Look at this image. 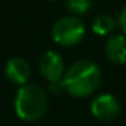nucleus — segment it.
<instances>
[{"label": "nucleus", "instance_id": "f257e3e1", "mask_svg": "<svg viewBox=\"0 0 126 126\" xmlns=\"http://www.w3.org/2000/svg\"><path fill=\"white\" fill-rule=\"evenodd\" d=\"M102 80L101 68L91 59H79L65 70L62 89L74 98H86L96 92Z\"/></svg>", "mask_w": 126, "mask_h": 126}, {"label": "nucleus", "instance_id": "f03ea898", "mask_svg": "<svg viewBox=\"0 0 126 126\" xmlns=\"http://www.w3.org/2000/svg\"><path fill=\"white\" fill-rule=\"evenodd\" d=\"M15 113L24 122H37L47 111V94L37 83L19 86L15 95Z\"/></svg>", "mask_w": 126, "mask_h": 126}, {"label": "nucleus", "instance_id": "7ed1b4c3", "mask_svg": "<svg viewBox=\"0 0 126 126\" xmlns=\"http://www.w3.org/2000/svg\"><path fill=\"white\" fill-rule=\"evenodd\" d=\"M52 40L64 47L79 45L86 36V25L79 16H62L52 27Z\"/></svg>", "mask_w": 126, "mask_h": 126}, {"label": "nucleus", "instance_id": "20e7f679", "mask_svg": "<svg viewBox=\"0 0 126 126\" xmlns=\"http://www.w3.org/2000/svg\"><path fill=\"white\" fill-rule=\"evenodd\" d=\"M39 71L49 83L61 82L65 74L64 59L55 50H46L39 58Z\"/></svg>", "mask_w": 126, "mask_h": 126}, {"label": "nucleus", "instance_id": "39448f33", "mask_svg": "<svg viewBox=\"0 0 126 126\" xmlns=\"http://www.w3.org/2000/svg\"><path fill=\"white\" fill-rule=\"evenodd\" d=\"M91 113L99 122H111L120 113V102L113 94H99L91 102Z\"/></svg>", "mask_w": 126, "mask_h": 126}, {"label": "nucleus", "instance_id": "423d86ee", "mask_svg": "<svg viewBox=\"0 0 126 126\" xmlns=\"http://www.w3.org/2000/svg\"><path fill=\"white\" fill-rule=\"evenodd\" d=\"M5 76L14 85L24 86L28 83V80L31 77V67L24 58L14 56L5 65Z\"/></svg>", "mask_w": 126, "mask_h": 126}, {"label": "nucleus", "instance_id": "0eeeda50", "mask_svg": "<svg viewBox=\"0 0 126 126\" xmlns=\"http://www.w3.org/2000/svg\"><path fill=\"white\" fill-rule=\"evenodd\" d=\"M105 58L114 65L126 64V36L125 34H111L104 45Z\"/></svg>", "mask_w": 126, "mask_h": 126}, {"label": "nucleus", "instance_id": "6e6552de", "mask_svg": "<svg viewBox=\"0 0 126 126\" xmlns=\"http://www.w3.org/2000/svg\"><path fill=\"white\" fill-rule=\"evenodd\" d=\"M116 28H117V18H113L111 15L107 14L98 15L92 21V31L101 37H110Z\"/></svg>", "mask_w": 126, "mask_h": 126}, {"label": "nucleus", "instance_id": "1a4fd4ad", "mask_svg": "<svg viewBox=\"0 0 126 126\" xmlns=\"http://www.w3.org/2000/svg\"><path fill=\"white\" fill-rule=\"evenodd\" d=\"M65 6L73 16H82L89 12L92 0H65Z\"/></svg>", "mask_w": 126, "mask_h": 126}, {"label": "nucleus", "instance_id": "9d476101", "mask_svg": "<svg viewBox=\"0 0 126 126\" xmlns=\"http://www.w3.org/2000/svg\"><path fill=\"white\" fill-rule=\"evenodd\" d=\"M117 27L120 28L122 34L126 36V5L120 9V12L117 15Z\"/></svg>", "mask_w": 126, "mask_h": 126}]
</instances>
